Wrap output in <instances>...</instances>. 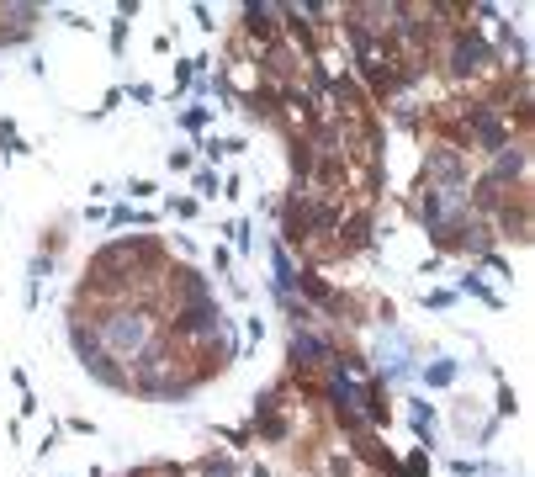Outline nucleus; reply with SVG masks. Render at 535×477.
Wrapping results in <instances>:
<instances>
[{
  "mask_svg": "<svg viewBox=\"0 0 535 477\" xmlns=\"http://www.w3.org/2000/svg\"><path fill=\"white\" fill-rule=\"evenodd\" d=\"M107 334H111V350H117V356H138L143 350V340H149V318H143V313H122V318H111L107 323Z\"/></svg>",
  "mask_w": 535,
  "mask_h": 477,
  "instance_id": "obj_1",
  "label": "nucleus"
},
{
  "mask_svg": "<svg viewBox=\"0 0 535 477\" xmlns=\"http://www.w3.org/2000/svg\"><path fill=\"white\" fill-rule=\"evenodd\" d=\"M212 323H217V308H212V302H191V313L180 318V329L196 334V329H212Z\"/></svg>",
  "mask_w": 535,
  "mask_h": 477,
  "instance_id": "obj_4",
  "label": "nucleus"
},
{
  "mask_svg": "<svg viewBox=\"0 0 535 477\" xmlns=\"http://www.w3.org/2000/svg\"><path fill=\"white\" fill-rule=\"evenodd\" d=\"M477 59H482V43H477V37H461V43H456V69H477Z\"/></svg>",
  "mask_w": 535,
  "mask_h": 477,
  "instance_id": "obj_6",
  "label": "nucleus"
},
{
  "mask_svg": "<svg viewBox=\"0 0 535 477\" xmlns=\"http://www.w3.org/2000/svg\"><path fill=\"white\" fill-rule=\"evenodd\" d=\"M472 128L482 133V143H488V149H503V138H509V133H503V122L493 117V112H482V107L472 112Z\"/></svg>",
  "mask_w": 535,
  "mask_h": 477,
  "instance_id": "obj_3",
  "label": "nucleus"
},
{
  "mask_svg": "<svg viewBox=\"0 0 535 477\" xmlns=\"http://www.w3.org/2000/svg\"><path fill=\"white\" fill-rule=\"evenodd\" d=\"M323 356H329V345L318 334H292V366H318Z\"/></svg>",
  "mask_w": 535,
  "mask_h": 477,
  "instance_id": "obj_2",
  "label": "nucleus"
},
{
  "mask_svg": "<svg viewBox=\"0 0 535 477\" xmlns=\"http://www.w3.org/2000/svg\"><path fill=\"white\" fill-rule=\"evenodd\" d=\"M302 292H308V297H329V286H323L318 276H302Z\"/></svg>",
  "mask_w": 535,
  "mask_h": 477,
  "instance_id": "obj_8",
  "label": "nucleus"
},
{
  "mask_svg": "<svg viewBox=\"0 0 535 477\" xmlns=\"http://www.w3.org/2000/svg\"><path fill=\"white\" fill-rule=\"evenodd\" d=\"M228 472H233V466H228L223 456H217V462H207V477H228Z\"/></svg>",
  "mask_w": 535,
  "mask_h": 477,
  "instance_id": "obj_9",
  "label": "nucleus"
},
{
  "mask_svg": "<svg viewBox=\"0 0 535 477\" xmlns=\"http://www.w3.org/2000/svg\"><path fill=\"white\" fill-rule=\"evenodd\" d=\"M451 377H456V366H451V361H440V366H429V382H435V387H445Z\"/></svg>",
  "mask_w": 535,
  "mask_h": 477,
  "instance_id": "obj_7",
  "label": "nucleus"
},
{
  "mask_svg": "<svg viewBox=\"0 0 535 477\" xmlns=\"http://www.w3.org/2000/svg\"><path fill=\"white\" fill-rule=\"evenodd\" d=\"M329 398H334V408H350V403L360 398V387H355V382L345 377V371H339V377L329 382Z\"/></svg>",
  "mask_w": 535,
  "mask_h": 477,
  "instance_id": "obj_5",
  "label": "nucleus"
}]
</instances>
